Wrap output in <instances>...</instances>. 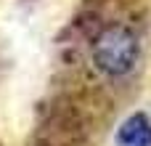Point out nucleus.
<instances>
[{
  "label": "nucleus",
  "mask_w": 151,
  "mask_h": 146,
  "mask_svg": "<svg viewBox=\"0 0 151 146\" xmlns=\"http://www.w3.org/2000/svg\"><path fill=\"white\" fill-rule=\"evenodd\" d=\"M141 56V45L133 29L127 27H106L93 43V61L109 77H125L135 69Z\"/></svg>",
  "instance_id": "nucleus-1"
},
{
  "label": "nucleus",
  "mask_w": 151,
  "mask_h": 146,
  "mask_svg": "<svg viewBox=\"0 0 151 146\" xmlns=\"http://www.w3.org/2000/svg\"><path fill=\"white\" fill-rule=\"evenodd\" d=\"M27 104H29L27 96H19L16 90L11 93V101L3 104V109H0V125L8 130V138H19V136L27 133L29 117H32V112H29Z\"/></svg>",
  "instance_id": "nucleus-2"
},
{
  "label": "nucleus",
  "mask_w": 151,
  "mask_h": 146,
  "mask_svg": "<svg viewBox=\"0 0 151 146\" xmlns=\"http://www.w3.org/2000/svg\"><path fill=\"white\" fill-rule=\"evenodd\" d=\"M117 141L122 146H151V120L143 112L130 114V117L119 125Z\"/></svg>",
  "instance_id": "nucleus-3"
}]
</instances>
